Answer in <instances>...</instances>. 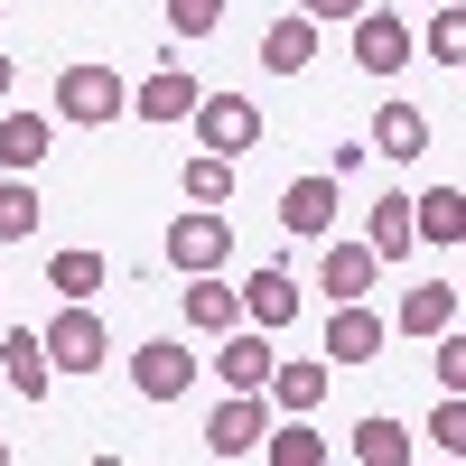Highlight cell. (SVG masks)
<instances>
[{
  "label": "cell",
  "instance_id": "e0dca14e",
  "mask_svg": "<svg viewBox=\"0 0 466 466\" xmlns=\"http://www.w3.org/2000/svg\"><path fill=\"white\" fill-rule=\"evenodd\" d=\"M0 364H10V392H19V401H47V345H37V327H10V336H0Z\"/></svg>",
  "mask_w": 466,
  "mask_h": 466
},
{
  "label": "cell",
  "instance_id": "ffe728a7",
  "mask_svg": "<svg viewBox=\"0 0 466 466\" xmlns=\"http://www.w3.org/2000/svg\"><path fill=\"white\" fill-rule=\"evenodd\" d=\"M466 197L457 187H430V197H410V233H430L439 252H457V233H466V215H457Z\"/></svg>",
  "mask_w": 466,
  "mask_h": 466
},
{
  "label": "cell",
  "instance_id": "7402d4cb",
  "mask_svg": "<svg viewBox=\"0 0 466 466\" xmlns=\"http://www.w3.org/2000/svg\"><path fill=\"white\" fill-rule=\"evenodd\" d=\"M103 280H112V270H103V252H85V243L47 261V289H56V299H94Z\"/></svg>",
  "mask_w": 466,
  "mask_h": 466
},
{
  "label": "cell",
  "instance_id": "f1b7e54d",
  "mask_svg": "<svg viewBox=\"0 0 466 466\" xmlns=\"http://www.w3.org/2000/svg\"><path fill=\"white\" fill-rule=\"evenodd\" d=\"M168 28L177 37H215L224 28V0H168Z\"/></svg>",
  "mask_w": 466,
  "mask_h": 466
},
{
  "label": "cell",
  "instance_id": "7a4b0ae2",
  "mask_svg": "<svg viewBox=\"0 0 466 466\" xmlns=\"http://www.w3.org/2000/svg\"><path fill=\"white\" fill-rule=\"evenodd\" d=\"M37 345L56 355V373H103V364H112V327L94 318L85 299H66V308H56V327L37 336Z\"/></svg>",
  "mask_w": 466,
  "mask_h": 466
},
{
  "label": "cell",
  "instance_id": "f546056e",
  "mask_svg": "<svg viewBox=\"0 0 466 466\" xmlns=\"http://www.w3.org/2000/svg\"><path fill=\"white\" fill-rule=\"evenodd\" d=\"M430 439H439V457H457V448H466V401H439V420H430Z\"/></svg>",
  "mask_w": 466,
  "mask_h": 466
},
{
  "label": "cell",
  "instance_id": "603a6c76",
  "mask_svg": "<svg viewBox=\"0 0 466 466\" xmlns=\"http://www.w3.org/2000/svg\"><path fill=\"white\" fill-rule=\"evenodd\" d=\"M364 243H373V261H401V252L420 243V233H410V197H382V206H373V233H364Z\"/></svg>",
  "mask_w": 466,
  "mask_h": 466
},
{
  "label": "cell",
  "instance_id": "83f0119b",
  "mask_svg": "<svg viewBox=\"0 0 466 466\" xmlns=\"http://www.w3.org/2000/svg\"><path fill=\"white\" fill-rule=\"evenodd\" d=\"M430 56H439V66H466V19H457V0H439V19H430Z\"/></svg>",
  "mask_w": 466,
  "mask_h": 466
},
{
  "label": "cell",
  "instance_id": "30bf717a",
  "mask_svg": "<svg viewBox=\"0 0 466 466\" xmlns=\"http://www.w3.org/2000/svg\"><path fill=\"white\" fill-rule=\"evenodd\" d=\"M47 149H56V122H47V112H0V168H10V177L47 168Z\"/></svg>",
  "mask_w": 466,
  "mask_h": 466
},
{
  "label": "cell",
  "instance_id": "1f68e13d",
  "mask_svg": "<svg viewBox=\"0 0 466 466\" xmlns=\"http://www.w3.org/2000/svg\"><path fill=\"white\" fill-rule=\"evenodd\" d=\"M299 10H308V19H355L364 0H299Z\"/></svg>",
  "mask_w": 466,
  "mask_h": 466
},
{
  "label": "cell",
  "instance_id": "d4e9b609",
  "mask_svg": "<svg viewBox=\"0 0 466 466\" xmlns=\"http://www.w3.org/2000/svg\"><path fill=\"white\" fill-rule=\"evenodd\" d=\"M177 187H187V206H224V197H233V159H215V149H197Z\"/></svg>",
  "mask_w": 466,
  "mask_h": 466
},
{
  "label": "cell",
  "instance_id": "6da1fadb",
  "mask_svg": "<svg viewBox=\"0 0 466 466\" xmlns=\"http://www.w3.org/2000/svg\"><path fill=\"white\" fill-rule=\"evenodd\" d=\"M122 112H131V85H122V75H112V66H66L56 75V122H75V131H103V122H122Z\"/></svg>",
  "mask_w": 466,
  "mask_h": 466
},
{
  "label": "cell",
  "instance_id": "8992f818",
  "mask_svg": "<svg viewBox=\"0 0 466 466\" xmlns=\"http://www.w3.org/2000/svg\"><path fill=\"white\" fill-rule=\"evenodd\" d=\"M131 382H140V401H177L197 382V355L177 336H149V345H131Z\"/></svg>",
  "mask_w": 466,
  "mask_h": 466
},
{
  "label": "cell",
  "instance_id": "d6986e66",
  "mask_svg": "<svg viewBox=\"0 0 466 466\" xmlns=\"http://www.w3.org/2000/svg\"><path fill=\"white\" fill-rule=\"evenodd\" d=\"M261 392H270V410H318L327 401V364H270V382H261Z\"/></svg>",
  "mask_w": 466,
  "mask_h": 466
},
{
  "label": "cell",
  "instance_id": "277c9868",
  "mask_svg": "<svg viewBox=\"0 0 466 466\" xmlns=\"http://www.w3.org/2000/svg\"><path fill=\"white\" fill-rule=\"evenodd\" d=\"M224 261H233V224L215 206H197V215L168 224V270H177V280H187V270H224Z\"/></svg>",
  "mask_w": 466,
  "mask_h": 466
},
{
  "label": "cell",
  "instance_id": "44dd1931",
  "mask_svg": "<svg viewBox=\"0 0 466 466\" xmlns=\"http://www.w3.org/2000/svg\"><path fill=\"white\" fill-rule=\"evenodd\" d=\"M373 149L382 159H420V149H430V122H420L410 103H382L373 112Z\"/></svg>",
  "mask_w": 466,
  "mask_h": 466
},
{
  "label": "cell",
  "instance_id": "9c48e42d",
  "mask_svg": "<svg viewBox=\"0 0 466 466\" xmlns=\"http://www.w3.org/2000/svg\"><path fill=\"white\" fill-rule=\"evenodd\" d=\"M382 336H392V327H382L364 299H336V318H327V355H336V364H373Z\"/></svg>",
  "mask_w": 466,
  "mask_h": 466
},
{
  "label": "cell",
  "instance_id": "d6a6232c",
  "mask_svg": "<svg viewBox=\"0 0 466 466\" xmlns=\"http://www.w3.org/2000/svg\"><path fill=\"white\" fill-rule=\"evenodd\" d=\"M0 103H10V56H0Z\"/></svg>",
  "mask_w": 466,
  "mask_h": 466
},
{
  "label": "cell",
  "instance_id": "9a60e30c",
  "mask_svg": "<svg viewBox=\"0 0 466 466\" xmlns=\"http://www.w3.org/2000/svg\"><path fill=\"white\" fill-rule=\"evenodd\" d=\"M280 224H289V233H327V224H336V177H327V168H318V177H289V187H280Z\"/></svg>",
  "mask_w": 466,
  "mask_h": 466
},
{
  "label": "cell",
  "instance_id": "ac0fdd59",
  "mask_svg": "<svg viewBox=\"0 0 466 466\" xmlns=\"http://www.w3.org/2000/svg\"><path fill=\"white\" fill-rule=\"evenodd\" d=\"M448 327H457V289H448V280H420V289L401 299V336L430 345V336H448Z\"/></svg>",
  "mask_w": 466,
  "mask_h": 466
},
{
  "label": "cell",
  "instance_id": "7c38bea8",
  "mask_svg": "<svg viewBox=\"0 0 466 466\" xmlns=\"http://www.w3.org/2000/svg\"><path fill=\"white\" fill-rule=\"evenodd\" d=\"M177 308H187V327H206V336H224V327H243V299H233L215 270H187V289H177Z\"/></svg>",
  "mask_w": 466,
  "mask_h": 466
},
{
  "label": "cell",
  "instance_id": "8fae6325",
  "mask_svg": "<svg viewBox=\"0 0 466 466\" xmlns=\"http://www.w3.org/2000/svg\"><path fill=\"white\" fill-rule=\"evenodd\" d=\"M131 112H140V122H187V112H197V75H187V66H149Z\"/></svg>",
  "mask_w": 466,
  "mask_h": 466
},
{
  "label": "cell",
  "instance_id": "3957f363",
  "mask_svg": "<svg viewBox=\"0 0 466 466\" xmlns=\"http://www.w3.org/2000/svg\"><path fill=\"white\" fill-rule=\"evenodd\" d=\"M187 122L206 131L215 159H243V149L261 140V103H252V94H197V112H187Z\"/></svg>",
  "mask_w": 466,
  "mask_h": 466
},
{
  "label": "cell",
  "instance_id": "836d02e7",
  "mask_svg": "<svg viewBox=\"0 0 466 466\" xmlns=\"http://www.w3.org/2000/svg\"><path fill=\"white\" fill-rule=\"evenodd\" d=\"M420 10H439V0H420Z\"/></svg>",
  "mask_w": 466,
  "mask_h": 466
},
{
  "label": "cell",
  "instance_id": "cb8c5ba5",
  "mask_svg": "<svg viewBox=\"0 0 466 466\" xmlns=\"http://www.w3.org/2000/svg\"><path fill=\"white\" fill-rule=\"evenodd\" d=\"M261 457L270 466H327V439L299 430V410H289V430H261Z\"/></svg>",
  "mask_w": 466,
  "mask_h": 466
},
{
  "label": "cell",
  "instance_id": "ba28073f",
  "mask_svg": "<svg viewBox=\"0 0 466 466\" xmlns=\"http://www.w3.org/2000/svg\"><path fill=\"white\" fill-rule=\"evenodd\" d=\"M355 66L364 75H401L410 66V28L392 10H355Z\"/></svg>",
  "mask_w": 466,
  "mask_h": 466
},
{
  "label": "cell",
  "instance_id": "52a82bcc",
  "mask_svg": "<svg viewBox=\"0 0 466 466\" xmlns=\"http://www.w3.org/2000/svg\"><path fill=\"white\" fill-rule=\"evenodd\" d=\"M270 364H280V355H270V327H243V336L224 327V345H215L224 392H261V382H270Z\"/></svg>",
  "mask_w": 466,
  "mask_h": 466
},
{
  "label": "cell",
  "instance_id": "5bb4252c",
  "mask_svg": "<svg viewBox=\"0 0 466 466\" xmlns=\"http://www.w3.org/2000/svg\"><path fill=\"white\" fill-rule=\"evenodd\" d=\"M261 66L270 75H308V66H318V19H308V10L299 19H270L261 28Z\"/></svg>",
  "mask_w": 466,
  "mask_h": 466
},
{
  "label": "cell",
  "instance_id": "5b68a950",
  "mask_svg": "<svg viewBox=\"0 0 466 466\" xmlns=\"http://www.w3.org/2000/svg\"><path fill=\"white\" fill-rule=\"evenodd\" d=\"M261 430H270V392H224L215 420H206V448L215 457H261Z\"/></svg>",
  "mask_w": 466,
  "mask_h": 466
},
{
  "label": "cell",
  "instance_id": "e575fe53",
  "mask_svg": "<svg viewBox=\"0 0 466 466\" xmlns=\"http://www.w3.org/2000/svg\"><path fill=\"white\" fill-rule=\"evenodd\" d=\"M0 457H10V439H0Z\"/></svg>",
  "mask_w": 466,
  "mask_h": 466
},
{
  "label": "cell",
  "instance_id": "4dcf8cb0",
  "mask_svg": "<svg viewBox=\"0 0 466 466\" xmlns=\"http://www.w3.org/2000/svg\"><path fill=\"white\" fill-rule=\"evenodd\" d=\"M439 382H448V392H457V382H466V345H457V327L439 336Z\"/></svg>",
  "mask_w": 466,
  "mask_h": 466
},
{
  "label": "cell",
  "instance_id": "484cf974",
  "mask_svg": "<svg viewBox=\"0 0 466 466\" xmlns=\"http://www.w3.org/2000/svg\"><path fill=\"white\" fill-rule=\"evenodd\" d=\"M28 233H37V187L0 177V243H28Z\"/></svg>",
  "mask_w": 466,
  "mask_h": 466
},
{
  "label": "cell",
  "instance_id": "2e32d148",
  "mask_svg": "<svg viewBox=\"0 0 466 466\" xmlns=\"http://www.w3.org/2000/svg\"><path fill=\"white\" fill-rule=\"evenodd\" d=\"M318 280H327V299H364V289L382 280V261H373V243H327Z\"/></svg>",
  "mask_w": 466,
  "mask_h": 466
},
{
  "label": "cell",
  "instance_id": "4fadbf2b",
  "mask_svg": "<svg viewBox=\"0 0 466 466\" xmlns=\"http://www.w3.org/2000/svg\"><path fill=\"white\" fill-rule=\"evenodd\" d=\"M233 299H243V318H252V327H289V318H299V280H289L280 261H270V270H252V280L233 289Z\"/></svg>",
  "mask_w": 466,
  "mask_h": 466
},
{
  "label": "cell",
  "instance_id": "4316f807",
  "mask_svg": "<svg viewBox=\"0 0 466 466\" xmlns=\"http://www.w3.org/2000/svg\"><path fill=\"white\" fill-rule=\"evenodd\" d=\"M355 457H364V466H401V457H410V439L392 430V420H364V430H355Z\"/></svg>",
  "mask_w": 466,
  "mask_h": 466
}]
</instances>
